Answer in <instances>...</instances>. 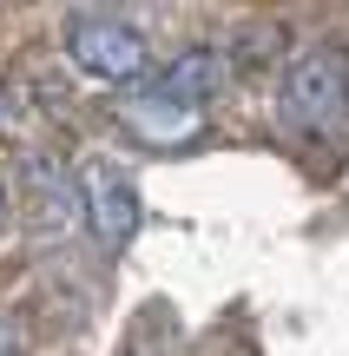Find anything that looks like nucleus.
Instances as JSON below:
<instances>
[{"instance_id":"nucleus-7","label":"nucleus","mask_w":349,"mask_h":356,"mask_svg":"<svg viewBox=\"0 0 349 356\" xmlns=\"http://www.w3.org/2000/svg\"><path fill=\"white\" fill-rule=\"evenodd\" d=\"M0 225H7V191H0Z\"/></svg>"},{"instance_id":"nucleus-3","label":"nucleus","mask_w":349,"mask_h":356,"mask_svg":"<svg viewBox=\"0 0 349 356\" xmlns=\"http://www.w3.org/2000/svg\"><path fill=\"white\" fill-rule=\"evenodd\" d=\"M66 60H73L92 86H126V79L145 73L152 40H145V26L126 20V13H73V20H66Z\"/></svg>"},{"instance_id":"nucleus-5","label":"nucleus","mask_w":349,"mask_h":356,"mask_svg":"<svg viewBox=\"0 0 349 356\" xmlns=\"http://www.w3.org/2000/svg\"><path fill=\"white\" fill-rule=\"evenodd\" d=\"M26 211H33L26 225H33L40 244H60L73 231V218H79V185H66L53 159H33L26 165Z\"/></svg>"},{"instance_id":"nucleus-1","label":"nucleus","mask_w":349,"mask_h":356,"mask_svg":"<svg viewBox=\"0 0 349 356\" xmlns=\"http://www.w3.org/2000/svg\"><path fill=\"white\" fill-rule=\"evenodd\" d=\"M218 86H224V53L218 47H185L178 60L145 73V86L126 92L119 126L132 139H145V145H185V139H198Z\"/></svg>"},{"instance_id":"nucleus-6","label":"nucleus","mask_w":349,"mask_h":356,"mask_svg":"<svg viewBox=\"0 0 349 356\" xmlns=\"http://www.w3.org/2000/svg\"><path fill=\"white\" fill-rule=\"evenodd\" d=\"M0 356H26V337H20L13 317H0Z\"/></svg>"},{"instance_id":"nucleus-4","label":"nucleus","mask_w":349,"mask_h":356,"mask_svg":"<svg viewBox=\"0 0 349 356\" xmlns=\"http://www.w3.org/2000/svg\"><path fill=\"white\" fill-rule=\"evenodd\" d=\"M73 185H79V218L92 225V238H99L105 251H126L132 231H139V218H145V204H139V191H132V178L119 172L112 159H86Z\"/></svg>"},{"instance_id":"nucleus-2","label":"nucleus","mask_w":349,"mask_h":356,"mask_svg":"<svg viewBox=\"0 0 349 356\" xmlns=\"http://www.w3.org/2000/svg\"><path fill=\"white\" fill-rule=\"evenodd\" d=\"M277 113H284V126L303 132V139H323V132H337L349 119V53L337 40H316V47L290 53Z\"/></svg>"}]
</instances>
